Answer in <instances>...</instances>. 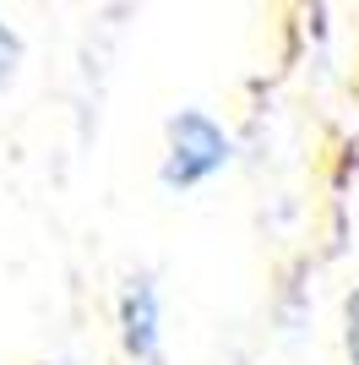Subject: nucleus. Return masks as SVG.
Masks as SVG:
<instances>
[{
  "mask_svg": "<svg viewBox=\"0 0 359 365\" xmlns=\"http://www.w3.org/2000/svg\"><path fill=\"white\" fill-rule=\"evenodd\" d=\"M234 158V137L224 120H212L207 109H180L164 125V158H158V180L169 191H196L212 175H224Z\"/></svg>",
  "mask_w": 359,
  "mask_h": 365,
  "instance_id": "obj_1",
  "label": "nucleus"
},
{
  "mask_svg": "<svg viewBox=\"0 0 359 365\" xmlns=\"http://www.w3.org/2000/svg\"><path fill=\"white\" fill-rule=\"evenodd\" d=\"M120 344L136 365H158L164 360V300H158V284L147 273L131 278L120 289Z\"/></svg>",
  "mask_w": 359,
  "mask_h": 365,
  "instance_id": "obj_2",
  "label": "nucleus"
},
{
  "mask_svg": "<svg viewBox=\"0 0 359 365\" xmlns=\"http://www.w3.org/2000/svg\"><path fill=\"white\" fill-rule=\"evenodd\" d=\"M16 66H22V38H16V28L0 16V88H11Z\"/></svg>",
  "mask_w": 359,
  "mask_h": 365,
  "instance_id": "obj_3",
  "label": "nucleus"
},
{
  "mask_svg": "<svg viewBox=\"0 0 359 365\" xmlns=\"http://www.w3.org/2000/svg\"><path fill=\"white\" fill-rule=\"evenodd\" d=\"M343 354L348 365H359V289H348L343 300Z\"/></svg>",
  "mask_w": 359,
  "mask_h": 365,
  "instance_id": "obj_4",
  "label": "nucleus"
}]
</instances>
